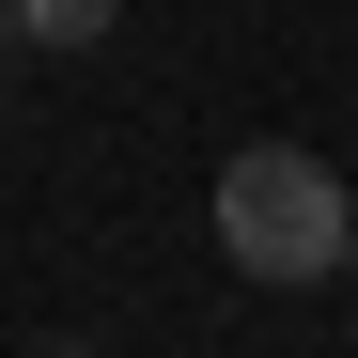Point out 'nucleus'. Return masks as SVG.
<instances>
[{"label":"nucleus","instance_id":"nucleus-1","mask_svg":"<svg viewBox=\"0 0 358 358\" xmlns=\"http://www.w3.org/2000/svg\"><path fill=\"white\" fill-rule=\"evenodd\" d=\"M343 234H358V203H343V171L312 141H250V156L218 171V250H234V280H327Z\"/></svg>","mask_w":358,"mask_h":358},{"label":"nucleus","instance_id":"nucleus-2","mask_svg":"<svg viewBox=\"0 0 358 358\" xmlns=\"http://www.w3.org/2000/svg\"><path fill=\"white\" fill-rule=\"evenodd\" d=\"M125 0H16V47H109Z\"/></svg>","mask_w":358,"mask_h":358},{"label":"nucleus","instance_id":"nucleus-3","mask_svg":"<svg viewBox=\"0 0 358 358\" xmlns=\"http://www.w3.org/2000/svg\"><path fill=\"white\" fill-rule=\"evenodd\" d=\"M0 63H31V47H16V0H0Z\"/></svg>","mask_w":358,"mask_h":358},{"label":"nucleus","instance_id":"nucleus-4","mask_svg":"<svg viewBox=\"0 0 358 358\" xmlns=\"http://www.w3.org/2000/svg\"><path fill=\"white\" fill-rule=\"evenodd\" d=\"M343 280H358V234H343Z\"/></svg>","mask_w":358,"mask_h":358}]
</instances>
